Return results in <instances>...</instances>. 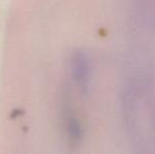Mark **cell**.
Wrapping results in <instances>:
<instances>
[{
    "label": "cell",
    "instance_id": "6da1fadb",
    "mask_svg": "<svg viewBox=\"0 0 155 154\" xmlns=\"http://www.w3.org/2000/svg\"><path fill=\"white\" fill-rule=\"evenodd\" d=\"M72 73L77 84L86 89L90 80V62L88 56L82 52H77L72 58Z\"/></svg>",
    "mask_w": 155,
    "mask_h": 154
},
{
    "label": "cell",
    "instance_id": "7a4b0ae2",
    "mask_svg": "<svg viewBox=\"0 0 155 154\" xmlns=\"http://www.w3.org/2000/svg\"><path fill=\"white\" fill-rule=\"evenodd\" d=\"M68 130H69V134L72 138L74 139H78L81 135V128H80L79 123L76 119L70 118L69 123H68Z\"/></svg>",
    "mask_w": 155,
    "mask_h": 154
}]
</instances>
